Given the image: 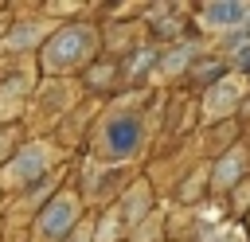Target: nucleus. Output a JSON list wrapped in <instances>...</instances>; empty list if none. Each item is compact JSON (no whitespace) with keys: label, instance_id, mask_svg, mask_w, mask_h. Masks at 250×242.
I'll list each match as a JSON object with an SVG mask.
<instances>
[{"label":"nucleus","instance_id":"f257e3e1","mask_svg":"<svg viewBox=\"0 0 250 242\" xmlns=\"http://www.w3.org/2000/svg\"><path fill=\"white\" fill-rule=\"evenodd\" d=\"M94 27H86V23H74V27H62L51 43H47V51H43V62L51 66V70H62V66H78L82 59H90V51H94Z\"/></svg>","mask_w":250,"mask_h":242},{"label":"nucleus","instance_id":"39448f33","mask_svg":"<svg viewBox=\"0 0 250 242\" xmlns=\"http://www.w3.org/2000/svg\"><path fill=\"white\" fill-rule=\"evenodd\" d=\"M238 94H242V78H223V82H215L211 94H207V113H211V117H215V113H227V109L238 101Z\"/></svg>","mask_w":250,"mask_h":242},{"label":"nucleus","instance_id":"6e6552de","mask_svg":"<svg viewBox=\"0 0 250 242\" xmlns=\"http://www.w3.org/2000/svg\"><path fill=\"white\" fill-rule=\"evenodd\" d=\"M98 242H113V219H105V226L98 230Z\"/></svg>","mask_w":250,"mask_h":242},{"label":"nucleus","instance_id":"20e7f679","mask_svg":"<svg viewBox=\"0 0 250 242\" xmlns=\"http://www.w3.org/2000/svg\"><path fill=\"white\" fill-rule=\"evenodd\" d=\"M246 16H250L246 4H207L203 8V23L207 27H238Z\"/></svg>","mask_w":250,"mask_h":242},{"label":"nucleus","instance_id":"f03ea898","mask_svg":"<svg viewBox=\"0 0 250 242\" xmlns=\"http://www.w3.org/2000/svg\"><path fill=\"white\" fill-rule=\"evenodd\" d=\"M43 164H47V148H43V144H35V148H27L16 164H8L0 180H4V183H20V180H27V176L43 172Z\"/></svg>","mask_w":250,"mask_h":242},{"label":"nucleus","instance_id":"0eeeda50","mask_svg":"<svg viewBox=\"0 0 250 242\" xmlns=\"http://www.w3.org/2000/svg\"><path fill=\"white\" fill-rule=\"evenodd\" d=\"M141 207H145V187H137V191L129 195V203H125V211H129V215H125V219H137V211H141Z\"/></svg>","mask_w":250,"mask_h":242},{"label":"nucleus","instance_id":"423d86ee","mask_svg":"<svg viewBox=\"0 0 250 242\" xmlns=\"http://www.w3.org/2000/svg\"><path fill=\"white\" fill-rule=\"evenodd\" d=\"M238 172H242V156H238V152H230V156L215 168V187H230Z\"/></svg>","mask_w":250,"mask_h":242},{"label":"nucleus","instance_id":"7ed1b4c3","mask_svg":"<svg viewBox=\"0 0 250 242\" xmlns=\"http://www.w3.org/2000/svg\"><path fill=\"white\" fill-rule=\"evenodd\" d=\"M70 219H74V199H70V195H59V199L47 207V215H43L39 230H43L47 238H55L59 230H66V226H70Z\"/></svg>","mask_w":250,"mask_h":242}]
</instances>
